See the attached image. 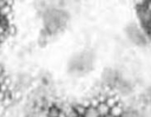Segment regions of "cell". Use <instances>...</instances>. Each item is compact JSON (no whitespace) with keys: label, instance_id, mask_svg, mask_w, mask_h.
I'll use <instances>...</instances> for the list:
<instances>
[{"label":"cell","instance_id":"1","mask_svg":"<svg viewBox=\"0 0 151 117\" xmlns=\"http://www.w3.org/2000/svg\"><path fill=\"white\" fill-rule=\"evenodd\" d=\"M81 117H101V116H100L99 111L97 110V108L94 105H92L91 103H88V104H86Z\"/></svg>","mask_w":151,"mask_h":117},{"label":"cell","instance_id":"2","mask_svg":"<svg viewBox=\"0 0 151 117\" xmlns=\"http://www.w3.org/2000/svg\"><path fill=\"white\" fill-rule=\"evenodd\" d=\"M105 117H113V116H111V115H107V116H105Z\"/></svg>","mask_w":151,"mask_h":117},{"label":"cell","instance_id":"3","mask_svg":"<svg viewBox=\"0 0 151 117\" xmlns=\"http://www.w3.org/2000/svg\"><path fill=\"white\" fill-rule=\"evenodd\" d=\"M122 117H123V116H122Z\"/></svg>","mask_w":151,"mask_h":117}]
</instances>
